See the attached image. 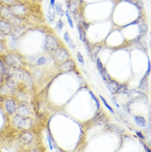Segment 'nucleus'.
Returning a JSON list of instances; mask_svg holds the SVG:
<instances>
[{
  "label": "nucleus",
  "instance_id": "1",
  "mask_svg": "<svg viewBox=\"0 0 151 152\" xmlns=\"http://www.w3.org/2000/svg\"><path fill=\"white\" fill-rule=\"evenodd\" d=\"M13 126L20 130H28L32 127V119L28 117H20L18 115H16L12 118Z\"/></svg>",
  "mask_w": 151,
  "mask_h": 152
},
{
  "label": "nucleus",
  "instance_id": "2",
  "mask_svg": "<svg viewBox=\"0 0 151 152\" xmlns=\"http://www.w3.org/2000/svg\"><path fill=\"white\" fill-rule=\"evenodd\" d=\"M4 61L5 63L8 65L12 67V68L15 69V70H20L21 67H23V62H21V59L15 55L9 54L7 55L4 57Z\"/></svg>",
  "mask_w": 151,
  "mask_h": 152
},
{
  "label": "nucleus",
  "instance_id": "3",
  "mask_svg": "<svg viewBox=\"0 0 151 152\" xmlns=\"http://www.w3.org/2000/svg\"><path fill=\"white\" fill-rule=\"evenodd\" d=\"M57 40L51 35H47L46 38V49L50 52H55L58 49Z\"/></svg>",
  "mask_w": 151,
  "mask_h": 152
},
{
  "label": "nucleus",
  "instance_id": "4",
  "mask_svg": "<svg viewBox=\"0 0 151 152\" xmlns=\"http://www.w3.org/2000/svg\"><path fill=\"white\" fill-rule=\"evenodd\" d=\"M107 84V88L109 89V91L111 92V93H121L124 90H125V86L121 85V84H119L117 81L115 80H109Z\"/></svg>",
  "mask_w": 151,
  "mask_h": 152
},
{
  "label": "nucleus",
  "instance_id": "5",
  "mask_svg": "<svg viewBox=\"0 0 151 152\" xmlns=\"http://www.w3.org/2000/svg\"><path fill=\"white\" fill-rule=\"evenodd\" d=\"M55 59L59 63H63L66 61L69 58V54L64 49H57L56 51H55Z\"/></svg>",
  "mask_w": 151,
  "mask_h": 152
},
{
  "label": "nucleus",
  "instance_id": "6",
  "mask_svg": "<svg viewBox=\"0 0 151 152\" xmlns=\"http://www.w3.org/2000/svg\"><path fill=\"white\" fill-rule=\"evenodd\" d=\"M10 11L12 15L15 16H21L25 14L26 12V8L23 5V4H19V3H16L13 6L10 7Z\"/></svg>",
  "mask_w": 151,
  "mask_h": 152
},
{
  "label": "nucleus",
  "instance_id": "7",
  "mask_svg": "<svg viewBox=\"0 0 151 152\" xmlns=\"http://www.w3.org/2000/svg\"><path fill=\"white\" fill-rule=\"evenodd\" d=\"M4 106H5V110H6V112L9 115H12L16 112L17 107H16L15 101L11 99V98H9V99H7L5 101Z\"/></svg>",
  "mask_w": 151,
  "mask_h": 152
},
{
  "label": "nucleus",
  "instance_id": "8",
  "mask_svg": "<svg viewBox=\"0 0 151 152\" xmlns=\"http://www.w3.org/2000/svg\"><path fill=\"white\" fill-rule=\"evenodd\" d=\"M12 27L7 21L0 20V33L3 35H8L12 32Z\"/></svg>",
  "mask_w": 151,
  "mask_h": 152
},
{
  "label": "nucleus",
  "instance_id": "9",
  "mask_svg": "<svg viewBox=\"0 0 151 152\" xmlns=\"http://www.w3.org/2000/svg\"><path fill=\"white\" fill-rule=\"evenodd\" d=\"M33 140V136L30 132H23L19 136V141L23 145H29Z\"/></svg>",
  "mask_w": 151,
  "mask_h": 152
},
{
  "label": "nucleus",
  "instance_id": "10",
  "mask_svg": "<svg viewBox=\"0 0 151 152\" xmlns=\"http://www.w3.org/2000/svg\"><path fill=\"white\" fill-rule=\"evenodd\" d=\"M7 22L10 24V26H12H12H13V27L19 26L21 24V20L20 17H17V16H15V15H12V14L8 17Z\"/></svg>",
  "mask_w": 151,
  "mask_h": 152
},
{
  "label": "nucleus",
  "instance_id": "11",
  "mask_svg": "<svg viewBox=\"0 0 151 152\" xmlns=\"http://www.w3.org/2000/svg\"><path fill=\"white\" fill-rule=\"evenodd\" d=\"M60 69L61 71H72L75 69V64L73 60H66L60 65Z\"/></svg>",
  "mask_w": 151,
  "mask_h": 152
},
{
  "label": "nucleus",
  "instance_id": "12",
  "mask_svg": "<svg viewBox=\"0 0 151 152\" xmlns=\"http://www.w3.org/2000/svg\"><path fill=\"white\" fill-rule=\"evenodd\" d=\"M16 113L17 115L20 117H27L30 113V110L26 105H21L16 109Z\"/></svg>",
  "mask_w": 151,
  "mask_h": 152
},
{
  "label": "nucleus",
  "instance_id": "13",
  "mask_svg": "<svg viewBox=\"0 0 151 152\" xmlns=\"http://www.w3.org/2000/svg\"><path fill=\"white\" fill-rule=\"evenodd\" d=\"M134 41L135 42L136 44H140V46L142 47H144L145 49L147 48V45H146V34L142 33L140 35L139 37H137L136 39H135Z\"/></svg>",
  "mask_w": 151,
  "mask_h": 152
},
{
  "label": "nucleus",
  "instance_id": "14",
  "mask_svg": "<svg viewBox=\"0 0 151 152\" xmlns=\"http://www.w3.org/2000/svg\"><path fill=\"white\" fill-rule=\"evenodd\" d=\"M10 15H12L10 8H8L6 6H1L0 7V17L2 18L7 19Z\"/></svg>",
  "mask_w": 151,
  "mask_h": 152
},
{
  "label": "nucleus",
  "instance_id": "15",
  "mask_svg": "<svg viewBox=\"0 0 151 152\" xmlns=\"http://www.w3.org/2000/svg\"><path fill=\"white\" fill-rule=\"evenodd\" d=\"M101 49H102V46H94L90 51L91 59H92V61H96V57H97V54L99 53V51H101Z\"/></svg>",
  "mask_w": 151,
  "mask_h": 152
},
{
  "label": "nucleus",
  "instance_id": "16",
  "mask_svg": "<svg viewBox=\"0 0 151 152\" xmlns=\"http://www.w3.org/2000/svg\"><path fill=\"white\" fill-rule=\"evenodd\" d=\"M64 41L66 42V43L69 45V48L73 49V50H74V49H75V44L74 43L73 40L71 39V37H69V35L68 32H65L64 34Z\"/></svg>",
  "mask_w": 151,
  "mask_h": 152
},
{
  "label": "nucleus",
  "instance_id": "17",
  "mask_svg": "<svg viewBox=\"0 0 151 152\" xmlns=\"http://www.w3.org/2000/svg\"><path fill=\"white\" fill-rule=\"evenodd\" d=\"M134 119L135 121L136 124L138 125V126L141 127H145L146 125V122H145V119L142 117H140V116H135L134 117Z\"/></svg>",
  "mask_w": 151,
  "mask_h": 152
},
{
  "label": "nucleus",
  "instance_id": "18",
  "mask_svg": "<svg viewBox=\"0 0 151 152\" xmlns=\"http://www.w3.org/2000/svg\"><path fill=\"white\" fill-rule=\"evenodd\" d=\"M24 31V28L21 27V26H16L12 30V33L13 34V36H15V37H20V36L23 34Z\"/></svg>",
  "mask_w": 151,
  "mask_h": 152
},
{
  "label": "nucleus",
  "instance_id": "19",
  "mask_svg": "<svg viewBox=\"0 0 151 152\" xmlns=\"http://www.w3.org/2000/svg\"><path fill=\"white\" fill-rule=\"evenodd\" d=\"M55 12H56V13L58 14L59 16H60V17H63L64 16V10H63V8H62V6H61V4H60V3H55Z\"/></svg>",
  "mask_w": 151,
  "mask_h": 152
},
{
  "label": "nucleus",
  "instance_id": "20",
  "mask_svg": "<svg viewBox=\"0 0 151 152\" xmlns=\"http://www.w3.org/2000/svg\"><path fill=\"white\" fill-rule=\"evenodd\" d=\"M78 33H79V39L81 40L83 42H86V36H85V32L83 27H81L80 26H78Z\"/></svg>",
  "mask_w": 151,
  "mask_h": 152
},
{
  "label": "nucleus",
  "instance_id": "21",
  "mask_svg": "<svg viewBox=\"0 0 151 152\" xmlns=\"http://www.w3.org/2000/svg\"><path fill=\"white\" fill-rule=\"evenodd\" d=\"M53 8H54L49 7V9H48V19L51 22H52L53 20L55 19V10H53Z\"/></svg>",
  "mask_w": 151,
  "mask_h": 152
},
{
  "label": "nucleus",
  "instance_id": "22",
  "mask_svg": "<svg viewBox=\"0 0 151 152\" xmlns=\"http://www.w3.org/2000/svg\"><path fill=\"white\" fill-rule=\"evenodd\" d=\"M0 2L3 3L6 7H12L17 3L16 0H0Z\"/></svg>",
  "mask_w": 151,
  "mask_h": 152
},
{
  "label": "nucleus",
  "instance_id": "23",
  "mask_svg": "<svg viewBox=\"0 0 151 152\" xmlns=\"http://www.w3.org/2000/svg\"><path fill=\"white\" fill-rule=\"evenodd\" d=\"M140 88L144 89V90H147V79H146V76H145V77L141 79Z\"/></svg>",
  "mask_w": 151,
  "mask_h": 152
},
{
  "label": "nucleus",
  "instance_id": "24",
  "mask_svg": "<svg viewBox=\"0 0 151 152\" xmlns=\"http://www.w3.org/2000/svg\"><path fill=\"white\" fill-rule=\"evenodd\" d=\"M96 64H97V70H98L99 73L102 74H103V72L104 68H103V63H102L101 60H100V59H98V58H97V60H96Z\"/></svg>",
  "mask_w": 151,
  "mask_h": 152
},
{
  "label": "nucleus",
  "instance_id": "25",
  "mask_svg": "<svg viewBox=\"0 0 151 152\" xmlns=\"http://www.w3.org/2000/svg\"><path fill=\"white\" fill-rule=\"evenodd\" d=\"M46 57H45V56H41V57H40L39 59L37 60V66L43 65H45V64H46Z\"/></svg>",
  "mask_w": 151,
  "mask_h": 152
},
{
  "label": "nucleus",
  "instance_id": "26",
  "mask_svg": "<svg viewBox=\"0 0 151 152\" xmlns=\"http://www.w3.org/2000/svg\"><path fill=\"white\" fill-rule=\"evenodd\" d=\"M63 26H64V22L63 21H62L61 19H60L58 22H57V23H56V26H55V29L58 31V32H60L62 27H63Z\"/></svg>",
  "mask_w": 151,
  "mask_h": 152
},
{
  "label": "nucleus",
  "instance_id": "27",
  "mask_svg": "<svg viewBox=\"0 0 151 152\" xmlns=\"http://www.w3.org/2000/svg\"><path fill=\"white\" fill-rule=\"evenodd\" d=\"M99 97H100V98H101V100H102V101H103V103H104V105H105V106L106 107V108H108V109H109V110H110L111 112H112V113H114V111H113V109L112 108V107H111V106H110V105H109V104L107 103V102H106V101L105 100V98H103V96H101V95H100Z\"/></svg>",
  "mask_w": 151,
  "mask_h": 152
},
{
  "label": "nucleus",
  "instance_id": "28",
  "mask_svg": "<svg viewBox=\"0 0 151 152\" xmlns=\"http://www.w3.org/2000/svg\"><path fill=\"white\" fill-rule=\"evenodd\" d=\"M139 28H140V32H146L148 31V26L145 23H141L140 26H139Z\"/></svg>",
  "mask_w": 151,
  "mask_h": 152
},
{
  "label": "nucleus",
  "instance_id": "29",
  "mask_svg": "<svg viewBox=\"0 0 151 152\" xmlns=\"http://www.w3.org/2000/svg\"><path fill=\"white\" fill-rule=\"evenodd\" d=\"M66 17H67V20H68V22H69V25L70 26L71 28H74V24H73V21H72V18H71V17L69 16V13L68 11H66Z\"/></svg>",
  "mask_w": 151,
  "mask_h": 152
},
{
  "label": "nucleus",
  "instance_id": "30",
  "mask_svg": "<svg viewBox=\"0 0 151 152\" xmlns=\"http://www.w3.org/2000/svg\"><path fill=\"white\" fill-rule=\"evenodd\" d=\"M8 88L6 87V85L2 86L1 88H0V94H2V95L6 94V93H8Z\"/></svg>",
  "mask_w": 151,
  "mask_h": 152
},
{
  "label": "nucleus",
  "instance_id": "31",
  "mask_svg": "<svg viewBox=\"0 0 151 152\" xmlns=\"http://www.w3.org/2000/svg\"><path fill=\"white\" fill-rule=\"evenodd\" d=\"M103 118H104L103 113H98L96 115V117L93 118V121H98L100 119H103Z\"/></svg>",
  "mask_w": 151,
  "mask_h": 152
},
{
  "label": "nucleus",
  "instance_id": "32",
  "mask_svg": "<svg viewBox=\"0 0 151 152\" xmlns=\"http://www.w3.org/2000/svg\"><path fill=\"white\" fill-rule=\"evenodd\" d=\"M77 58H78V60L79 62H80V63H81L82 65L84 64V60H83V56H82L79 52L77 53Z\"/></svg>",
  "mask_w": 151,
  "mask_h": 152
},
{
  "label": "nucleus",
  "instance_id": "33",
  "mask_svg": "<svg viewBox=\"0 0 151 152\" xmlns=\"http://www.w3.org/2000/svg\"><path fill=\"white\" fill-rule=\"evenodd\" d=\"M6 51L5 46H4L2 42H0V54H3V53H4V51Z\"/></svg>",
  "mask_w": 151,
  "mask_h": 152
},
{
  "label": "nucleus",
  "instance_id": "34",
  "mask_svg": "<svg viewBox=\"0 0 151 152\" xmlns=\"http://www.w3.org/2000/svg\"><path fill=\"white\" fill-rule=\"evenodd\" d=\"M82 25L84 26V27H83V30H84V31L87 30L88 27V26H89V24L87 23V22H82Z\"/></svg>",
  "mask_w": 151,
  "mask_h": 152
},
{
  "label": "nucleus",
  "instance_id": "35",
  "mask_svg": "<svg viewBox=\"0 0 151 152\" xmlns=\"http://www.w3.org/2000/svg\"><path fill=\"white\" fill-rule=\"evenodd\" d=\"M48 142H49V146H50V150H53V146H52V142L50 136H48Z\"/></svg>",
  "mask_w": 151,
  "mask_h": 152
},
{
  "label": "nucleus",
  "instance_id": "36",
  "mask_svg": "<svg viewBox=\"0 0 151 152\" xmlns=\"http://www.w3.org/2000/svg\"><path fill=\"white\" fill-rule=\"evenodd\" d=\"M135 133H136V135L137 136H138L140 138V139H145V137H144V136L143 135H142V134L140 132H135Z\"/></svg>",
  "mask_w": 151,
  "mask_h": 152
},
{
  "label": "nucleus",
  "instance_id": "37",
  "mask_svg": "<svg viewBox=\"0 0 151 152\" xmlns=\"http://www.w3.org/2000/svg\"><path fill=\"white\" fill-rule=\"evenodd\" d=\"M55 0H51V2H50V7L51 8H54L55 6Z\"/></svg>",
  "mask_w": 151,
  "mask_h": 152
},
{
  "label": "nucleus",
  "instance_id": "38",
  "mask_svg": "<svg viewBox=\"0 0 151 152\" xmlns=\"http://www.w3.org/2000/svg\"><path fill=\"white\" fill-rule=\"evenodd\" d=\"M4 38H5V37H4V35L1 34L0 33V42H3L4 41Z\"/></svg>",
  "mask_w": 151,
  "mask_h": 152
},
{
  "label": "nucleus",
  "instance_id": "39",
  "mask_svg": "<svg viewBox=\"0 0 151 152\" xmlns=\"http://www.w3.org/2000/svg\"><path fill=\"white\" fill-rule=\"evenodd\" d=\"M142 145H143V146H144V148H145V150H146V152H150V150H149V149L148 148V147H147V146H145V145L144 144V143H143V142H142Z\"/></svg>",
  "mask_w": 151,
  "mask_h": 152
},
{
  "label": "nucleus",
  "instance_id": "40",
  "mask_svg": "<svg viewBox=\"0 0 151 152\" xmlns=\"http://www.w3.org/2000/svg\"><path fill=\"white\" fill-rule=\"evenodd\" d=\"M138 3H139V4H140V8H143V7H144L143 2H142V1H141V0H138Z\"/></svg>",
  "mask_w": 151,
  "mask_h": 152
},
{
  "label": "nucleus",
  "instance_id": "41",
  "mask_svg": "<svg viewBox=\"0 0 151 152\" xmlns=\"http://www.w3.org/2000/svg\"><path fill=\"white\" fill-rule=\"evenodd\" d=\"M150 72V63L149 62V64H148V70H147V74H149Z\"/></svg>",
  "mask_w": 151,
  "mask_h": 152
},
{
  "label": "nucleus",
  "instance_id": "42",
  "mask_svg": "<svg viewBox=\"0 0 151 152\" xmlns=\"http://www.w3.org/2000/svg\"><path fill=\"white\" fill-rule=\"evenodd\" d=\"M32 152H40L39 150H32Z\"/></svg>",
  "mask_w": 151,
  "mask_h": 152
}]
</instances>
